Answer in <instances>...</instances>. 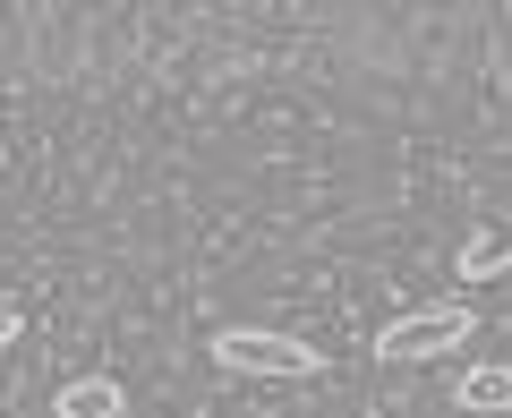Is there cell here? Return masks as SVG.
<instances>
[{
  "label": "cell",
  "instance_id": "cell-6",
  "mask_svg": "<svg viewBox=\"0 0 512 418\" xmlns=\"http://www.w3.org/2000/svg\"><path fill=\"white\" fill-rule=\"evenodd\" d=\"M18 333H26V316H18V308H0V350L18 342Z\"/></svg>",
  "mask_w": 512,
  "mask_h": 418
},
{
  "label": "cell",
  "instance_id": "cell-1",
  "mask_svg": "<svg viewBox=\"0 0 512 418\" xmlns=\"http://www.w3.org/2000/svg\"><path fill=\"white\" fill-rule=\"evenodd\" d=\"M478 342V316L461 299H436V308H410L376 333V359L384 367H419V359H444V350H470Z\"/></svg>",
  "mask_w": 512,
  "mask_h": 418
},
{
  "label": "cell",
  "instance_id": "cell-4",
  "mask_svg": "<svg viewBox=\"0 0 512 418\" xmlns=\"http://www.w3.org/2000/svg\"><path fill=\"white\" fill-rule=\"evenodd\" d=\"M453 273H461V282H495V273H512V222H478V231L461 239Z\"/></svg>",
  "mask_w": 512,
  "mask_h": 418
},
{
  "label": "cell",
  "instance_id": "cell-3",
  "mask_svg": "<svg viewBox=\"0 0 512 418\" xmlns=\"http://www.w3.org/2000/svg\"><path fill=\"white\" fill-rule=\"evenodd\" d=\"M52 418H128V393L120 376H69L52 393Z\"/></svg>",
  "mask_w": 512,
  "mask_h": 418
},
{
  "label": "cell",
  "instance_id": "cell-5",
  "mask_svg": "<svg viewBox=\"0 0 512 418\" xmlns=\"http://www.w3.org/2000/svg\"><path fill=\"white\" fill-rule=\"evenodd\" d=\"M453 401H461L470 418H495V410H512V367H470Z\"/></svg>",
  "mask_w": 512,
  "mask_h": 418
},
{
  "label": "cell",
  "instance_id": "cell-2",
  "mask_svg": "<svg viewBox=\"0 0 512 418\" xmlns=\"http://www.w3.org/2000/svg\"><path fill=\"white\" fill-rule=\"evenodd\" d=\"M214 367H231V376H316L325 367V350H308L299 333H265V325H222L214 333Z\"/></svg>",
  "mask_w": 512,
  "mask_h": 418
}]
</instances>
